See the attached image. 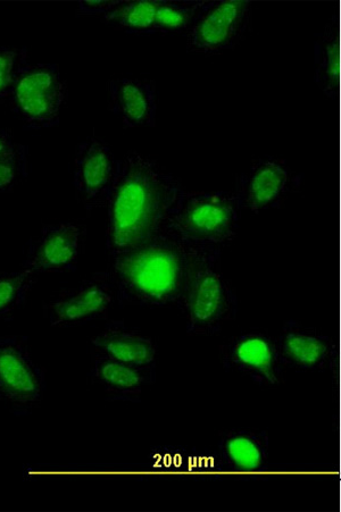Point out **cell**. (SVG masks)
Listing matches in <instances>:
<instances>
[{
	"instance_id": "1",
	"label": "cell",
	"mask_w": 341,
	"mask_h": 512,
	"mask_svg": "<svg viewBox=\"0 0 341 512\" xmlns=\"http://www.w3.org/2000/svg\"><path fill=\"white\" fill-rule=\"evenodd\" d=\"M181 187L153 158L137 151L116 163L106 205V247L111 257L151 238L164 223Z\"/></svg>"
},
{
	"instance_id": "2",
	"label": "cell",
	"mask_w": 341,
	"mask_h": 512,
	"mask_svg": "<svg viewBox=\"0 0 341 512\" xmlns=\"http://www.w3.org/2000/svg\"><path fill=\"white\" fill-rule=\"evenodd\" d=\"M198 245L182 238L165 220L151 238L113 256L111 276L120 305H179Z\"/></svg>"
},
{
	"instance_id": "3",
	"label": "cell",
	"mask_w": 341,
	"mask_h": 512,
	"mask_svg": "<svg viewBox=\"0 0 341 512\" xmlns=\"http://www.w3.org/2000/svg\"><path fill=\"white\" fill-rule=\"evenodd\" d=\"M221 246L198 245L179 305L190 335L210 337L237 315L238 299L221 267Z\"/></svg>"
},
{
	"instance_id": "4",
	"label": "cell",
	"mask_w": 341,
	"mask_h": 512,
	"mask_svg": "<svg viewBox=\"0 0 341 512\" xmlns=\"http://www.w3.org/2000/svg\"><path fill=\"white\" fill-rule=\"evenodd\" d=\"M241 211L235 192H196L181 187L165 220L188 241L222 247L235 239Z\"/></svg>"
},
{
	"instance_id": "5",
	"label": "cell",
	"mask_w": 341,
	"mask_h": 512,
	"mask_svg": "<svg viewBox=\"0 0 341 512\" xmlns=\"http://www.w3.org/2000/svg\"><path fill=\"white\" fill-rule=\"evenodd\" d=\"M65 81L56 64H28L16 81L10 100L13 113L28 130L54 128L66 100Z\"/></svg>"
},
{
	"instance_id": "6",
	"label": "cell",
	"mask_w": 341,
	"mask_h": 512,
	"mask_svg": "<svg viewBox=\"0 0 341 512\" xmlns=\"http://www.w3.org/2000/svg\"><path fill=\"white\" fill-rule=\"evenodd\" d=\"M46 372L33 359L26 337L0 338V401L18 416L31 413L46 392Z\"/></svg>"
},
{
	"instance_id": "7",
	"label": "cell",
	"mask_w": 341,
	"mask_h": 512,
	"mask_svg": "<svg viewBox=\"0 0 341 512\" xmlns=\"http://www.w3.org/2000/svg\"><path fill=\"white\" fill-rule=\"evenodd\" d=\"M252 7L248 0L205 2L187 32L189 52L218 54L235 48L251 24Z\"/></svg>"
},
{
	"instance_id": "8",
	"label": "cell",
	"mask_w": 341,
	"mask_h": 512,
	"mask_svg": "<svg viewBox=\"0 0 341 512\" xmlns=\"http://www.w3.org/2000/svg\"><path fill=\"white\" fill-rule=\"evenodd\" d=\"M116 295L111 274L97 273L79 287L65 289L47 302L49 323L57 329H68L101 320L110 312Z\"/></svg>"
},
{
	"instance_id": "9",
	"label": "cell",
	"mask_w": 341,
	"mask_h": 512,
	"mask_svg": "<svg viewBox=\"0 0 341 512\" xmlns=\"http://www.w3.org/2000/svg\"><path fill=\"white\" fill-rule=\"evenodd\" d=\"M83 229L72 222L45 225L24 251L22 270L33 275L77 270Z\"/></svg>"
},
{
	"instance_id": "10",
	"label": "cell",
	"mask_w": 341,
	"mask_h": 512,
	"mask_svg": "<svg viewBox=\"0 0 341 512\" xmlns=\"http://www.w3.org/2000/svg\"><path fill=\"white\" fill-rule=\"evenodd\" d=\"M301 184V176L290 171L282 159H256L247 173L236 181L235 195L241 209L260 213L279 208L291 191Z\"/></svg>"
},
{
	"instance_id": "11",
	"label": "cell",
	"mask_w": 341,
	"mask_h": 512,
	"mask_svg": "<svg viewBox=\"0 0 341 512\" xmlns=\"http://www.w3.org/2000/svg\"><path fill=\"white\" fill-rule=\"evenodd\" d=\"M222 362L227 371L238 372L264 386L284 382V369L276 340L270 335L252 332L232 338L221 349Z\"/></svg>"
},
{
	"instance_id": "12",
	"label": "cell",
	"mask_w": 341,
	"mask_h": 512,
	"mask_svg": "<svg viewBox=\"0 0 341 512\" xmlns=\"http://www.w3.org/2000/svg\"><path fill=\"white\" fill-rule=\"evenodd\" d=\"M116 162L110 145L90 137L80 142L74 158L73 184L87 209L104 207L113 186Z\"/></svg>"
},
{
	"instance_id": "13",
	"label": "cell",
	"mask_w": 341,
	"mask_h": 512,
	"mask_svg": "<svg viewBox=\"0 0 341 512\" xmlns=\"http://www.w3.org/2000/svg\"><path fill=\"white\" fill-rule=\"evenodd\" d=\"M276 340L282 364L297 371H326L335 364L336 344L328 335L288 321Z\"/></svg>"
},
{
	"instance_id": "14",
	"label": "cell",
	"mask_w": 341,
	"mask_h": 512,
	"mask_svg": "<svg viewBox=\"0 0 341 512\" xmlns=\"http://www.w3.org/2000/svg\"><path fill=\"white\" fill-rule=\"evenodd\" d=\"M110 109L124 128H153L156 125L157 94L153 81L115 79L108 83Z\"/></svg>"
},
{
	"instance_id": "15",
	"label": "cell",
	"mask_w": 341,
	"mask_h": 512,
	"mask_svg": "<svg viewBox=\"0 0 341 512\" xmlns=\"http://www.w3.org/2000/svg\"><path fill=\"white\" fill-rule=\"evenodd\" d=\"M96 356H103L135 366L156 365L157 348L152 338L129 329L123 321L107 323L104 330L91 339Z\"/></svg>"
},
{
	"instance_id": "16",
	"label": "cell",
	"mask_w": 341,
	"mask_h": 512,
	"mask_svg": "<svg viewBox=\"0 0 341 512\" xmlns=\"http://www.w3.org/2000/svg\"><path fill=\"white\" fill-rule=\"evenodd\" d=\"M91 377L101 384L107 399L139 402L144 386L156 380V365L135 366L95 355Z\"/></svg>"
},
{
	"instance_id": "17",
	"label": "cell",
	"mask_w": 341,
	"mask_h": 512,
	"mask_svg": "<svg viewBox=\"0 0 341 512\" xmlns=\"http://www.w3.org/2000/svg\"><path fill=\"white\" fill-rule=\"evenodd\" d=\"M269 447L268 432L254 428L228 431L219 442L222 464L236 472L261 470L268 464Z\"/></svg>"
},
{
	"instance_id": "18",
	"label": "cell",
	"mask_w": 341,
	"mask_h": 512,
	"mask_svg": "<svg viewBox=\"0 0 341 512\" xmlns=\"http://www.w3.org/2000/svg\"><path fill=\"white\" fill-rule=\"evenodd\" d=\"M315 75L316 85L323 94L336 99L340 79V31L336 15L326 25V29L315 41Z\"/></svg>"
},
{
	"instance_id": "19",
	"label": "cell",
	"mask_w": 341,
	"mask_h": 512,
	"mask_svg": "<svg viewBox=\"0 0 341 512\" xmlns=\"http://www.w3.org/2000/svg\"><path fill=\"white\" fill-rule=\"evenodd\" d=\"M158 4L160 0L120 2L111 13L104 16V20L131 35H153Z\"/></svg>"
},
{
	"instance_id": "20",
	"label": "cell",
	"mask_w": 341,
	"mask_h": 512,
	"mask_svg": "<svg viewBox=\"0 0 341 512\" xmlns=\"http://www.w3.org/2000/svg\"><path fill=\"white\" fill-rule=\"evenodd\" d=\"M204 4L205 0H197V2L160 0L155 15L154 33L188 32Z\"/></svg>"
},
{
	"instance_id": "21",
	"label": "cell",
	"mask_w": 341,
	"mask_h": 512,
	"mask_svg": "<svg viewBox=\"0 0 341 512\" xmlns=\"http://www.w3.org/2000/svg\"><path fill=\"white\" fill-rule=\"evenodd\" d=\"M36 282L27 271L0 273V322L11 320L24 305Z\"/></svg>"
},
{
	"instance_id": "22",
	"label": "cell",
	"mask_w": 341,
	"mask_h": 512,
	"mask_svg": "<svg viewBox=\"0 0 341 512\" xmlns=\"http://www.w3.org/2000/svg\"><path fill=\"white\" fill-rule=\"evenodd\" d=\"M29 64L26 47L0 46V100L10 98L21 71Z\"/></svg>"
},
{
	"instance_id": "23",
	"label": "cell",
	"mask_w": 341,
	"mask_h": 512,
	"mask_svg": "<svg viewBox=\"0 0 341 512\" xmlns=\"http://www.w3.org/2000/svg\"><path fill=\"white\" fill-rule=\"evenodd\" d=\"M28 156L0 158V192L12 190L28 175Z\"/></svg>"
},
{
	"instance_id": "24",
	"label": "cell",
	"mask_w": 341,
	"mask_h": 512,
	"mask_svg": "<svg viewBox=\"0 0 341 512\" xmlns=\"http://www.w3.org/2000/svg\"><path fill=\"white\" fill-rule=\"evenodd\" d=\"M29 155V149L19 144L6 130H0V158Z\"/></svg>"
},
{
	"instance_id": "25",
	"label": "cell",
	"mask_w": 341,
	"mask_h": 512,
	"mask_svg": "<svg viewBox=\"0 0 341 512\" xmlns=\"http://www.w3.org/2000/svg\"><path fill=\"white\" fill-rule=\"evenodd\" d=\"M119 4V0H106V2H80L79 12L82 15H102L104 18L105 15L111 13Z\"/></svg>"
}]
</instances>
